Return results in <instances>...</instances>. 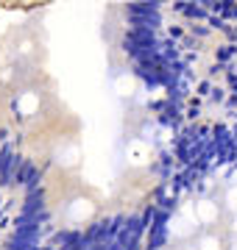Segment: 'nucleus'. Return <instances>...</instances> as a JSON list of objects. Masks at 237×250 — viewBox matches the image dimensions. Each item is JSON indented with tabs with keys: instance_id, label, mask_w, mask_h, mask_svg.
I'll return each mask as SVG.
<instances>
[{
	"instance_id": "1",
	"label": "nucleus",
	"mask_w": 237,
	"mask_h": 250,
	"mask_svg": "<svg viewBox=\"0 0 237 250\" xmlns=\"http://www.w3.org/2000/svg\"><path fill=\"white\" fill-rule=\"evenodd\" d=\"M137 250H237L235 120L198 125L179 139Z\"/></svg>"
},
{
	"instance_id": "2",
	"label": "nucleus",
	"mask_w": 237,
	"mask_h": 250,
	"mask_svg": "<svg viewBox=\"0 0 237 250\" xmlns=\"http://www.w3.org/2000/svg\"><path fill=\"white\" fill-rule=\"evenodd\" d=\"M145 223L137 220H106L87 228L56 250H137Z\"/></svg>"
}]
</instances>
